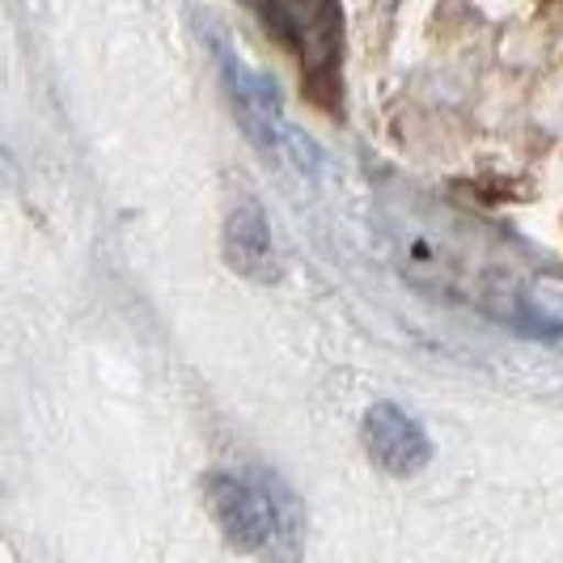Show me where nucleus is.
Masks as SVG:
<instances>
[{
	"label": "nucleus",
	"instance_id": "1",
	"mask_svg": "<svg viewBox=\"0 0 563 563\" xmlns=\"http://www.w3.org/2000/svg\"><path fill=\"white\" fill-rule=\"evenodd\" d=\"M203 496H208V512L221 526L229 547L267 563H297V555H301V505L276 475L221 471V475H208Z\"/></svg>",
	"mask_w": 563,
	"mask_h": 563
},
{
	"label": "nucleus",
	"instance_id": "2",
	"mask_svg": "<svg viewBox=\"0 0 563 563\" xmlns=\"http://www.w3.org/2000/svg\"><path fill=\"white\" fill-rule=\"evenodd\" d=\"M217 59H221V77H225V85H229V102H233V111L242 119V128H246V136H251L254 148L284 169L313 174V169H318V148H313V141L301 128H292V123L284 119V102H280L276 81L263 77V73H254V68H246L242 59L233 56L229 43L225 47L217 43Z\"/></svg>",
	"mask_w": 563,
	"mask_h": 563
},
{
	"label": "nucleus",
	"instance_id": "3",
	"mask_svg": "<svg viewBox=\"0 0 563 563\" xmlns=\"http://www.w3.org/2000/svg\"><path fill=\"white\" fill-rule=\"evenodd\" d=\"M267 30L297 56L318 107L339 98V4L335 0H246Z\"/></svg>",
	"mask_w": 563,
	"mask_h": 563
},
{
	"label": "nucleus",
	"instance_id": "4",
	"mask_svg": "<svg viewBox=\"0 0 563 563\" xmlns=\"http://www.w3.org/2000/svg\"><path fill=\"white\" fill-rule=\"evenodd\" d=\"M365 445H368V457H373L386 475H398V479L416 475L423 462L432 457V445H428L423 428L411 420L402 407H395V402H373V407H368Z\"/></svg>",
	"mask_w": 563,
	"mask_h": 563
},
{
	"label": "nucleus",
	"instance_id": "5",
	"mask_svg": "<svg viewBox=\"0 0 563 563\" xmlns=\"http://www.w3.org/2000/svg\"><path fill=\"white\" fill-rule=\"evenodd\" d=\"M225 263L246 276V280L272 284L280 276V263H276V242H272V225H267V212L242 199L225 221Z\"/></svg>",
	"mask_w": 563,
	"mask_h": 563
}]
</instances>
